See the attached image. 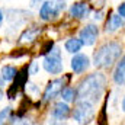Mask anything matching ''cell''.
Here are the masks:
<instances>
[{
    "mask_svg": "<svg viewBox=\"0 0 125 125\" xmlns=\"http://www.w3.org/2000/svg\"><path fill=\"white\" fill-rule=\"evenodd\" d=\"M64 86H65V77H62V79L61 77H57V79L51 80L47 84V87H45V90L42 93V102L47 103V102L54 100L58 94H61Z\"/></svg>",
    "mask_w": 125,
    "mask_h": 125,
    "instance_id": "8992f818",
    "label": "cell"
},
{
    "mask_svg": "<svg viewBox=\"0 0 125 125\" xmlns=\"http://www.w3.org/2000/svg\"><path fill=\"white\" fill-rule=\"evenodd\" d=\"M18 74H19V70L15 65H10V64L3 65L1 70H0V77H1L3 82H13Z\"/></svg>",
    "mask_w": 125,
    "mask_h": 125,
    "instance_id": "4fadbf2b",
    "label": "cell"
},
{
    "mask_svg": "<svg viewBox=\"0 0 125 125\" xmlns=\"http://www.w3.org/2000/svg\"><path fill=\"white\" fill-rule=\"evenodd\" d=\"M12 125H36V122H33L32 119H28V118H15L12 121Z\"/></svg>",
    "mask_w": 125,
    "mask_h": 125,
    "instance_id": "ac0fdd59",
    "label": "cell"
},
{
    "mask_svg": "<svg viewBox=\"0 0 125 125\" xmlns=\"http://www.w3.org/2000/svg\"><path fill=\"white\" fill-rule=\"evenodd\" d=\"M90 9H89V4L86 1H77L74 4H71L70 7V16L76 18V19H83L89 15Z\"/></svg>",
    "mask_w": 125,
    "mask_h": 125,
    "instance_id": "30bf717a",
    "label": "cell"
},
{
    "mask_svg": "<svg viewBox=\"0 0 125 125\" xmlns=\"http://www.w3.org/2000/svg\"><path fill=\"white\" fill-rule=\"evenodd\" d=\"M28 71H29V74H36V73H38V62L32 61L31 65L28 67Z\"/></svg>",
    "mask_w": 125,
    "mask_h": 125,
    "instance_id": "d6986e66",
    "label": "cell"
},
{
    "mask_svg": "<svg viewBox=\"0 0 125 125\" xmlns=\"http://www.w3.org/2000/svg\"><path fill=\"white\" fill-rule=\"evenodd\" d=\"M70 114H71V108H70L68 103L64 102V100L55 102L54 106H52V111H51V116H52L55 121H60V122L68 119Z\"/></svg>",
    "mask_w": 125,
    "mask_h": 125,
    "instance_id": "9c48e42d",
    "label": "cell"
},
{
    "mask_svg": "<svg viewBox=\"0 0 125 125\" xmlns=\"http://www.w3.org/2000/svg\"><path fill=\"white\" fill-rule=\"evenodd\" d=\"M71 70L76 73V74H82V73H84L89 67H90V60H89V57L86 55V54H80V52H77V54H74L73 55V58H71Z\"/></svg>",
    "mask_w": 125,
    "mask_h": 125,
    "instance_id": "ba28073f",
    "label": "cell"
},
{
    "mask_svg": "<svg viewBox=\"0 0 125 125\" xmlns=\"http://www.w3.org/2000/svg\"><path fill=\"white\" fill-rule=\"evenodd\" d=\"M41 26H33V28H28V29H25L23 33L19 36V42L21 44H25V42H32V41H35L36 38H38V35L41 33Z\"/></svg>",
    "mask_w": 125,
    "mask_h": 125,
    "instance_id": "5bb4252c",
    "label": "cell"
},
{
    "mask_svg": "<svg viewBox=\"0 0 125 125\" xmlns=\"http://www.w3.org/2000/svg\"><path fill=\"white\" fill-rule=\"evenodd\" d=\"M0 125H1V122H0Z\"/></svg>",
    "mask_w": 125,
    "mask_h": 125,
    "instance_id": "484cf974",
    "label": "cell"
},
{
    "mask_svg": "<svg viewBox=\"0 0 125 125\" xmlns=\"http://www.w3.org/2000/svg\"><path fill=\"white\" fill-rule=\"evenodd\" d=\"M64 48L70 54H77L83 48V42H82L80 38H68L65 41V44H64Z\"/></svg>",
    "mask_w": 125,
    "mask_h": 125,
    "instance_id": "9a60e30c",
    "label": "cell"
},
{
    "mask_svg": "<svg viewBox=\"0 0 125 125\" xmlns=\"http://www.w3.org/2000/svg\"><path fill=\"white\" fill-rule=\"evenodd\" d=\"M61 99L64 102H67V103H70V102H74V100H77V89H74V87H70V86H65L64 89H62L61 92Z\"/></svg>",
    "mask_w": 125,
    "mask_h": 125,
    "instance_id": "2e32d148",
    "label": "cell"
},
{
    "mask_svg": "<svg viewBox=\"0 0 125 125\" xmlns=\"http://www.w3.org/2000/svg\"><path fill=\"white\" fill-rule=\"evenodd\" d=\"M97 36H99V28L94 23H87L86 26L82 28V31L79 33V38L82 39L83 45H87V47L93 45L97 41Z\"/></svg>",
    "mask_w": 125,
    "mask_h": 125,
    "instance_id": "52a82bcc",
    "label": "cell"
},
{
    "mask_svg": "<svg viewBox=\"0 0 125 125\" xmlns=\"http://www.w3.org/2000/svg\"><path fill=\"white\" fill-rule=\"evenodd\" d=\"M3 83H4V82H3V80H1V77H0V92H1V84H3Z\"/></svg>",
    "mask_w": 125,
    "mask_h": 125,
    "instance_id": "603a6c76",
    "label": "cell"
},
{
    "mask_svg": "<svg viewBox=\"0 0 125 125\" xmlns=\"http://www.w3.org/2000/svg\"><path fill=\"white\" fill-rule=\"evenodd\" d=\"M51 125H60V121H55V122H52Z\"/></svg>",
    "mask_w": 125,
    "mask_h": 125,
    "instance_id": "cb8c5ba5",
    "label": "cell"
},
{
    "mask_svg": "<svg viewBox=\"0 0 125 125\" xmlns=\"http://www.w3.org/2000/svg\"><path fill=\"white\" fill-rule=\"evenodd\" d=\"M118 15H119V16H122V18H125V1H124V3H121V4L118 6Z\"/></svg>",
    "mask_w": 125,
    "mask_h": 125,
    "instance_id": "ffe728a7",
    "label": "cell"
},
{
    "mask_svg": "<svg viewBox=\"0 0 125 125\" xmlns=\"http://www.w3.org/2000/svg\"><path fill=\"white\" fill-rule=\"evenodd\" d=\"M93 116H94V109L92 103L84 102V100H77L76 102V106H74V111H73V118L77 124L80 125L89 124L93 119Z\"/></svg>",
    "mask_w": 125,
    "mask_h": 125,
    "instance_id": "5b68a950",
    "label": "cell"
},
{
    "mask_svg": "<svg viewBox=\"0 0 125 125\" xmlns=\"http://www.w3.org/2000/svg\"><path fill=\"white\" fill-rule=\"evenodd\" d=\"M122 111L125 112V97H124V100H122Z\"/></svg>",
    "mask_w": 125,
    "mask_h": 125,
    "instance_id": "7402d4cb",
    "label": "cell"
},
{
    "mask_svg": "<svg viewBox=\"0 0 125 125\" xmlns=\"http://www.w3.org/2000/svg\"><path fill=\"white\" fill-rule=\"evenodd\" d=\"M58 1H64V0H58Z\"/></svg>",
    "mask_w": 125,
    "mask_h": 125,
    "instance_id": "d4e9b609",
    "label": "cell"
},
{
    "mask_svg": "<svg viewBox=\"0 0 125 125\" xmlns=\"http://www.w3.org/2000/svg\"><path fill=\"white\" fill-rule=\"evenodd\" d=\"M122 26H124V18L119 16L118 13H112L109 16V19L106 21V23H105V31L112 33V32L118 31Z\"/></svg>",
    "mask_w": 125,
    "mask_h": 125,
    "instance_id": "8fae6325",
    "label": "cell"
},
{
    "mask_svg": "<svg viewBox=\"0 0 125 125\" xmlns=\"http://www.w3.org/2000/svg\"><path fill=\"white\" fill-rule=\"evenodd\" d=\"M3 21H4V13H3V10L0 9V25L3 23Z\"/></svg>",
    "mask_w": 125,
    "mask_h": 125,
    "instance_id": "44dd1931",
    "label": "cell"
},
{
    "mask_svg": "<svg viewBox=\"0 0 125 125\" xmlns=\"http://www.w3.org/2000/svg\"><path fill=\"white\" fill-rule=\"evenodd\" d=\"M10 115H12V108H10V106H6V108L0 112V122L3 124V122L9 121V119H10Z\"/></svg>",
    "mask_w": 125,
    "mask_h": 125,
    "instance_id": "e0dca14e",
    "label": "cell"
},
{
    "mask_svg": "<svg viewBox=\"0 0 125 125\" xmlns=\"http://www.w3.org/2000/svg\"><path fill=\"white\" fill-rule=\"evenodd\" d=\"M114 82L118 86H125V55L116 64V68L114 71Z\"/></svg>",
    "mask_w": 125,
    "mask_h": 125,
    "instance_id": "7c38bea8",
    "label": "cell"
},
{
    "mask_svg": "<svg viewBox=\"0 0 125 125\" xmlns=\"http://www.w3.org/2000/svg\"><path fill=\"white\" fill-rule=\"evenodd\" d=\"M42 67L47 73L52 74V76H58L62 73V57H61V51L58 47L52 48L45 57H44V62H42Z\"/></svg>",
    "mask_w": 125,
    "mask_h": 125,
    "instance_id": "277c9868",
    "label": "cell"
},
{
    "mask_svg": "<svg viewBox=\"0 0 125 125\" xmlns=\"http://www.w3.org/2000/svg\"><path fill=\"white\" fill-rule=\"evenodd\" d=\"M64 9H65L64 1L45 0L44 3H41V7H39V19L44 22H52L60 16V13Z\"/></svg>",
    "mask_w": 125,
    "mask_h": 125,
    "instance_id": "3957f363",
    "label": "cell"
},
{
    "mask_svg": "<svg viewBox=\"0 0 125 125\" xmlns=\"http://www.w3.org/2000/svg\"><path fill=\"white\" fill-rule=\"evenodd\" d=\"M122 54V45L119 42L111 41L100 45L93 55V64L97 68H108L119 60Z\"/></svg>",
    "mask_w": 125,
    "mask_h": 125,
    "instance_id": "7a4b0ae2",
    "label": "cell"
},
{
    "mask_svg": "<svg viewBox=\"0 0 125 125\" xmlns=\"http://www.w3.org/2000/svg\"><path fill=\"white\" fill-rule=\"evenodd\" d=\"M106 77L102 73H92L86 76L77 86V100H84L94 105L103 94Z\"/></svg>",
    "mask_w": 125,
    "mask_h": 125,
    "instance_id": "6da1fadb",
    "label": "cell"
}]
</instances>
